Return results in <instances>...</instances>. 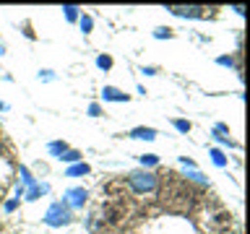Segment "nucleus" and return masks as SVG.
I'll use <instances>...</instances> for the list:
<instances>
[{
    "instance_id": "nucleus-1",
    "label": "nucleus",
    "mask_w": 250,
    "mask_h": 234,
    "mask_svg": "<svg viewBox=\"0 0 250 234\" xmlns=\"http://www.w3.org/2000/svg\"><path fill=\"white\" fill-rule=\"evenodd\" d=\"M128 187L136 195H146V193H154L156 190V185H159V177L154 175V172H148V169H138V172H130L128 177Z\"/></svg>"
},
{
    "instance_id": "nucleus-2",
    "label": "nucleus",
    "mask_w": 250,
    "mask_h": 234,
    "mask_svg": "<svg viewBox=\"0 0 250 234\" xmlns=\"http://www.w3.org/2000/svg\"><path fill=\"white\" fill-rule=\"evenodd\" d=\"M44 224H47V226H52V229L70 224V206H68L65 200L52 203V206L47 208V214H44Z\"/></svg>"
},
{
    "instance_id": "nucleus-3",
    "label": "nucleus",
    "mask_w": 250,
    "mask_h": 234,
    "mask_svg": "<svg viewBox=\"0 0 250 234\" xmlns=\"http://www.w3.org/2000/svg\"><path fill=\"white\" fill-rule=\"evenodd\" d=\"M86 198H89L86 187H70V190L65 193V198H62V200H65L68 206H70V211H73V208H83Z\"/></svg>"
},
{
    "instance_id": "nucleus-4",
    "label": "nucleus",
    "mask_w": 250,
    "mask_h": 234,
    "mask_svg": "<svg viewBox=\"0 0 250 234\" xmlns=\"http://www.w3.org/2000/svg\"><path fill=\"white\" fill-rule=\"evenodd\" d=\"M167 11L180 16V19H201V16H203V8L201 5H169Z\"/></svg>"
},
{
    "instance_id": "nucleus-5",
    "label": "nucleus",
    "mask_w": 250,
    "mask_h": 234,
    "mask_svg": "<svg viewBox=\"0 0 250 234\" xmlns=\"http://www.w3.org/2000/svg\"><path fill=\"white\" fill-rule=\"evenodd\" d=\"M102 99H104V101H128L130 97L125 91L115 89V86H104V89H102Z\"/></svg>"
},
{
    "instance_id": "nucleus-6",
    "label": "nucleus",
    "mask_w": 250,
    "mask_h": 234,
    "mask_svg": "<svg viewBox=\"0 0 250 234\" xmlns=\"http://www.w3.org/2000/svg\"><path fill=\"white\" fill-rule=\"evenodd\" d=\"M130 138H138V140H154V138H156V130H154V128H144V125H141V128H133V130H130Z\"/></svg>"
},
{
    "instance_id": "nucleus-7",
    "label": "nucleus",
    "mask_w": 250,
    "mask_h": 234,
    "mask_svg": "<svg viewBox=\"0 0 250 234\" xmlns=\"http://www.w3.org/2000/svg\"><path fill=\"white\" fill-rule=\"evenodd\" d=\"M89 172H91L89 164H86V161H78V164H70L65 175H68V177H83V175H89Z\"/></svg>"
},
{
    "instance_id": "nucleus-8",
    "label": "nucleus",
    "mask_w": 250,
    "mask_h": 234,
    "mask_svg": "<svg viewBox=\"0 0 250 234\" xmlns=\"http://www.w3.org/2000/svg\"><path fill=\"white\" fill-rule=\"evenodd\" d=\"M44 193H50V185H34V187H29V190H26V195H23V198H26V200H37L39 198V195H44Z\"/></svg>"
},
{
    "instance_id": "nucleus-9",
    "label": "nucleus",
    "mask_w": 250,
    "mask_h": 234,
    "mask_svg": "<svg viewBox=\"0 0 250 234\" xmlns=\"http://www.w3.org/2000/svg\"><path fill=\"white\" fill-rule=\"evenodd\" d=\"M68 148H70V146L65 143V140H52V143H50V146H47V151H50V154L55 156V159H60V156H62V154H65V151H68Z\"/></svg>"
},
{
    "instance_id": "nucleus-10",
    "label": "nucleus",
    "mask_w": 250,
    "mask_h": 234,
    "mask_svg": "<svg viewBox=\"0 0 250 234\" xmlns=\"http://www.w3.org/2000/svg\"><path fill=\"white\" fill-rule=\"evenodd\" d=\"M19 177H21V185L26 187V190H29V187H34V185H37V179L31 177L29 167H19Z\"/></svg>"
},
{
    "instance_id": "nucleus-11",
    "label": "nucleus",
    "mask_w": 250,
    "mask_h": 234,
    "mask_svg": "<svg viewBox=\"0 0 250 234\" xmlns=\"http://www.w3.org/2000/svg\"><path fill=\"white\" fill-rule=\"evenodd\" d=\"M81 159L83 156H81V151H76V148H68V151L60 156V161H68V164H78Z\"/></svg>"
},
{
    "instance_id": "nucleus-12",
    "label": "nucleus",
    "mask_w": 250,
    "mask_h": 234,
    "mask_svg": "<svg viewBox=\"0 0 250 234\" xmlns=\"http://www.w3.org/2000/svg\"><path fill=\"white\" fill-rule=\"evenodd\" d=\"M78 23H81V31L83 34H91V29H94V19L89 13H81L78 16Z\"/></svg>"
},
{
    "instance_id": "nucleus-13",
    "label": "nucleus",
    "mask_w": 250,
    "mask_h": 234,
    "mask_svg": "<svg viewBox=\"0 0 250 234\" xmlns=\"http://www.w3.org/2000/svg\"><path fill=\"white\" fill-rule=\"evenodd\" d=\"M211 161H214L216 164V167H227V156L222 154V151H219V148H211Z\"/></svg>"
},
{
    "instance_id": "nucleus-14",
    "label": "nucleus",
    "mask_w": 250,
    "mask_h": 234,
    "mask_svg": "<svg viewBox=\"0 0 250 234\" xmlns=\"http://www.w3.org/2000/svg\"><path fill=\"white\" fill-rule=\"evenodd\" d=\"M216 62L224 68H234L237 65V58H234V55H222V58H216Z\"/></svg>"
},
{
    "instance_id": "nucleus-15",
    "label": "nucleus",
    "mask_w": 250,
    "mask_h": 234,
    "mask_svg": "<svg viewBox=\"0 0 250 234\" xmlns=\"http://www.w3.org/2000/svg\"><path fill=\"white\" fill-rule=\"evenodd\" d=\"M62 11H65V19L68 21H78V11H81V8H76V5H62Z\"/></svg>"
},
{
    "instance_id": "nucleus-16",
    "label": "nucleus",
    "mask_w": 250,
    "mask_h": 234,
    "mask_svg": "<svg viewBox=\"0 0 250 234\" xmlns=\"http://www.w3.org/2000/svg\"><path fill=\"white\" fill-rule=\"evenodd\" d=\"M141 164H144V169L146 167H156V164H159V156H156V154H146V156H141Z\"/></svg>"
},
{
    "instance_id": "nucleus-17",
    "label": "nucleus",
    "mask_w": 250,
    "mask_h": 234,
    "mask_svg": "<svg viewBox=\"0 0 250 234\" xmlns=\"http://www.w3.org/2000/svg\"><path fill=\"white\" fill-rule=\"evenodd\" d=\"M214 138H216V140H219V143H224V146H229V148H232V146H234V140H232V138H229V136H227V133H219V130H216V128H214Z\"/></svg>"
},
{
    "instance_id": "nucleus-18",
    "label": "nucleus",
    "mask_w": 250,
    "mask_h": 234,
    "mask_svg": "<svg viewBox=\"0 0 250 234\" xmlns=\"http://www.w3.org/2000/svg\"><path fill=\"white\" fill-rule=\"evenodd\" d=\"M185 177H188V179H193V182H198V185H208V179L203 177L201 172H195V169H193V172H188Z\"/></svg>"
},
{
    "instance_id": "nucleus-19",
    "label": "nucleus",
    "mask_w": 250,
    "mask_h": 234,
    "mask_svg": "<svg viewBox=\"0 0 250 234\" xmlns=\"http://www.w3.org/2000/svg\"><path fill=\"white\" fill-rule=\"evenodd\" d=\"M97 65H99L102 70H109V68H112V58H109V55H99V58H97Z\"/></svg>"
},
{
    "instance_id": "nucleus-20",
    "label": "nucleus",
    "mask_w": 250,
    "mask_h": 234,
    "mask_svg": "<svg viewBox=\"0 0 250 234\" xmlns=\"http://www.w3.org/2000/svg\"><path fill=\"white\" fill-rule=\"evenodd\" d=\"M154 37H156V39H169V37H172V29L159 26V29H154Z\"/></svg>"
},
{
    "instance_id": "nucleus-21",
    "label": "nucleus",
    "mask_w": 250,
    "mask_h": 234,
    "mask_svg": "<svg viewBox=\"0 0 250 234\" xmlns=\"http://www.w3.org/2000/svg\"><path fill=\"white\" fill-rule=\"evenodd\" d=\"M172 125H175V128H177L180 133H190V128H193V125L188 122V120H175V122H172Z\"/></svg>"
},
{
    "instance_id": "nucleus-22",
    "label": "nucleus",
    "mask_w": 250,
    "mask_h": 234,
    "mask_svg": "<svg viewBox=\"0 0 250 234\" xmlns=\"http://www.w3.org/2000/svg\"><path fill=\"white\" fill-rule=\"evenodd\" d=\"M89 115H91V117H99V115H102V107H99V104H89Z\"/></svg>"
},
{
    "instance_id": "nucleus-23",
    "label": "nucleus",
    "mask_w": 250,
    "mask_h": 234,
    "mask_svg": "<svg viewBox=\"0 0 250 234\" xmlns=\"http://www.w3.org/2000/svg\"><path fill=\"white\" fill-rule=\"evenodd\" d=\"M16 206H19V200H16V198H13V200H8V203H5V211H13Z\"/></svg>"
},
{
    "instance_id": "nucleus-24",
    "label": "nucleus",
    "mask_w": 250,
    "mask_h": 234,
    "mask_svg": "<svg viewBox=\"0 0 250 234\" xmlns=\"http://www.w3.org/2000/svg\"><path fill=\"white\" fill-rule=\"evenodd\" d=\"M141 73H146V76H154V73H156V68H141Z\"/></svg>"
},
{
    "instance_id": "nucleus-25",
    "label": "nucleus",
    "mask_w": 250,
    "mask_h": 234,
    "mask_svg": "<svg viewBox=\"0 0 250 234\" xmlns=\"http://www.w3.org/2000/svg\"><path fill=\"white\" fill-rule=\"evenodd\" d=\"M39 78H47V81H50V78H52V70H42V73H39Z\"/></svg>"
},
{
    "instance_id": "nucleus-26",
    "label": "nucleus",
    "mask_w": 250,
    "mask_h": 234,
    "mask_svg": "<svg viewBox=\"0 0 250 234\" xmlns=\"http://www.w3.org/2000/svg\"><path fill=\"white\" fill-rule=\"evenodd\" d=\"M0 156H3V136H0Z\"/></svg>"
},
{
    "instance_id": "nucleus-27",
    "label": "nucleus",
    "mask_w": 250,
    "mask_h": 234,
    "mask_svg": "<svg viewBox=\"0 0 250 234\" xmlns=\"http://www.w3.org/2000/svg\"><path fill=\"white\" fill-rule=\"evenodd\" d=\"M3 109H5V104H3V101H0V112H3Z\"/></svg>"
}]
</instances>
